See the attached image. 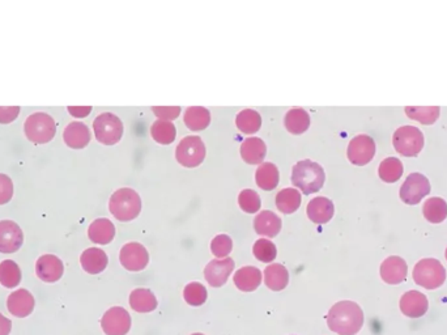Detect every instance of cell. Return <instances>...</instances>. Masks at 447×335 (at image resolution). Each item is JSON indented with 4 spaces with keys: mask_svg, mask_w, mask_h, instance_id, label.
<instances>
[{
    "mask_svg": "<svg viewBox=\"0 0 447 335\" xmlns=\"http://www.w3.org/2000/svg\"><path fill=\"white\" fill-rule=\"evenodd\" d=\"M253 254L260 262H265V263L274 262L277 256L276 247L272 241H268L266 239H258L253 247Z\"/></svg>",
    "mask_w": 447,
    "mask_h": 335,
    "instance_id": "obj_39",
    "label": "cell"
},
{
    "mask_svg": "<svg viewBox=\"0 0 447 335\" xmlns=\"http://www.w3.org/2000/svg\"><path fill=\"white\" fill-rule=\"evenodd\" d=\"M413 279L421 287L436 289L445 283L446 270L437 259H421L413 268Z\"/></svg>",
    "mask_w": 447,
    "mask_h": 335,
    "instance_id": "obj_5",
    "label": "cell"
},
{
    "mask_svg": "<svg viewBox=\"0 0 447 335\" xmlns=\"http://www.w3.org/2000/svg\"><path fill=\"white\" fill-rule=\"evenodd\" d=\"M192 335H204V334H200V333H196V334H192Z\"/></svg>",
    "mask_w": 447,
    "mask_h": 335,
    "instance_id": "obj_47",
    "label": "cell"
},
{
    "mask_svg": "<svg viewBox=\"0 0 447 335\" xmlns=\"http://www.w3.org/2000/svg\"><path fill=\"white\" fill-rule=\"evenodd\" d=\"M403 171H404V168H403V164L399 159L387 157L380 164L378 174L383 181L392 183V182H396L399 180L403 174Z\"/></svg>",
    "mask_w": 447,
    "mask_h": 335,
    "instance_id": "obj_36",
    "label": "cell"
},
{
    "mask_svg": "<svg viewBox=\"0 0 447 335\" xmlns=\"http://www.w3.org/2000/svg\"><path fill=\"white\" fill-rule=\"evenodd\" d=\"M422 212L425 219L430 223H442L447 218V203L439 197L429 198L428 201L424 203Z\"/></svg>",
    "mask_w": 447,
    "mask_h": 335,
    "instance_id": "obj_32",
    "label": "cell"
},
{
    "mask_svg": "<svg viewBox=\"0 0 447 335\" xmlns=\"http://www.w3.org/2000/svg\"><path fill=\"white\" fill-rule=\"evenodd\" d=\"M106 335H126L131 329V316L124 308H110L101 320Z\"/></svg>",
    "mask_w": 447,
    "mask_h": 335,
    "instance_id": "obj_10",
    "label": "cell"
},
{
    "mask_svg": "<svg viewBox=\"0 0 447 335\" xmlns=\"http://www.w3.org/2000/svg\"><path fill=\"white\" fill-rule=\"evenodd\" d=\"M63 271H65L63 262L58 258L57 256H53V254H45L39 257L36 263L37 277L48 283L58 282L62 278Z\"/></svg>",
    "mask_w": 447,
    "mask_h": 335,
    "instance_id": "obj_15",
    "label": "cell"
},
{
    "mask_svg": "<svg viewBox=\"0 0 447 335\" xmlns=\"http://www.w3.org/2000/svg\"><path fill=\"white\" fill-rule=\"evenodd\" d=\"M24 131L30 142L36 144L48 143L57 133L55 121L46 113L29 115L24 124Z\"/></svg>",
    "mask_w": 447,
    "mask_h": 335,
    "instance_id": "obj_4",
    "label": "cell"
},
{
    "mask_svg": "<svg viewBox=\"0 0 447 335\" xmlns=\"http://www.w3.org/2000/svg\"><path fill=\"white\" fill-rule=\"evenodd\" d=\"M301 194L297 189H283L277 192L276 206L283 214H293L301 206Z\"/></svg>",
    "mask_w": 447,
    "mask_h": 335,
    "instance_id": "obj_31",
    "label": "cell"
},
{
    "mask_svg": "<svg viewBox=\"0 0 447 335\" xmlns=\"http://www.w3.org/2000/svg\"><path fill=\"white\" fill-rule=\"evenodd\" d=\"M151 135L157 143L171 144L175 139L177 130H175V126L171 122L157 119L151 127Z\"/></svg>",
    "mask_w": 447,
    "mask_h": 335,
    "instance_id": "obj_37",
    "label": "cell"
},
{
    "mask_svg": "<svg viewBox=\"0 0 447 335\" xmlns=\"http://www.w3.org/2000/svg\"><path fill=\"white\" fill-rule=\"evenodd\" d=\"M289 272L286 266L280 263H272L265 271V283L272 291H283L288 286Z\"/></svg>",
    "mask_w": 447,
    "mask_h": 335,
    "instance_id": "obj_27",
    "label": "cell"
},
{
    "mask_svg": "<svg viewBox=\"0 0 447 335\" xmlns=\"http://www.w3.org/2000/svg\"><path fill=\"white\" fill-rule=\"evenodd\" d=\"M428 308V298L419 291H409L400 298V310L411 318L424 316Z\"/></svg>",
    "mask_w": 447,
    "mask_h": 335,
    "instance_id": "obj_17",
    "label": "cell"
},
{
    "mask_svg": "<svg viewBox=\"0 0 447 335\" xmlns=\"http://www.w3.org/2000/svg\"><path fill=\"white\" fill-rule=\"evenodd\" d=\"M262 283V271L254 266L239 268L234 274V284L242 292H253Z\"/></svg>",
    "mask_w": 447,
    "mask_h": 335,
    "instance_id": "obj_21",
    "label": "cell"
},
{
    "mask_svg": "<svg viewBox=\"0 0 447 335\" xmlns=\"http://www.w3.org/2000/svg\"><path fill=\"white\" fill-rule=\"evenodd\" d=\"M88 236L91 241L100 245H107L115 236L114 224L109 219H97L88 228Z\"/></svg>",
    "mask_w": 447,
    "mask_h": 335,
    "instance_id": "obj_24",
    "label": "cell"
},
{
    "mask_svg": "<svg viewBox=\"0 0 447 335\" xmlns=\"http://www.w3.org/2000/svg\"><path fill=\"white\" fill-rule=\"evenodd\" d=\"M266 143L260 138H248L241 145V156L248 164H260L266 157Z\"/></svg>",
    "mask_w": 447,
    "mask_h": 335,
    "instance_id": "obj_26",
    "label": "cell"
},
{
    "mask_svg": "<svg viewBox=\"0 0 447 335\" xmlns=\"http://www.w3.org/2000/svg\"><path fill=\"white\" fill-rule=\"evenodd\" d=\"M21 280V270L16 262L6 259L0 263V283L6 288H15L19 286Z\"/></svg>",
    "mask_w": 447,
    "mask_h": 335,
    "instance_id": "obj_34",
    "label": "cell"
},
{
    "mask_svg": "<svg viewBox=\"0 0 447 335\" xmlns=\"http://www.w3.org/2000/svg\"><path fill=\"white\" fill-rule=\"evenodd\" d=\"M63 139L68 147L74 150H80L86 147L91 142V131L88 126L81 122H71L65 129Z\"/></svg>",
    "mask_w": 447,
    "mask_h": 335,
    "instance_id": "obj_20",
    "label": "cell"
},
{
    "mask_svg": "<svg viewBox=\"0 0 447 335\" xmlns=\"http://www.w3.org/2000/svg\"><path fill=\"white\" fill-rule=\"evenodd\" d=\"M430 192L429 180L421 173H411L400 188V199L407 204H418Z\"/></svg>",
    "mask_w": 447,
    "mask_h": 335,
    "instance_id": "obj_9",
    "label": "cell"
},
{
    "mask_svg": "<svg viewBox=\"0 0 447 335\" xmlns=\"http://www.w3.org/2000/svg\"><path fill=\"white\" fill-rule=\"evenodd\" d=\"M68 112L77 118H84L92 112L91 106H69Z\"/></svg>",
    "mask_w": 447,
    "mask_h": 335,
    "instance_id": "obj_45",
    "label": "cell"
},
{
    "mask_svg": "<svg viewBox=\"0 0 447 335\" xmlns=\"http://www.w3.org/2000/svg\"><path fill=\"white\" fill-rule=\"evenodd\" d=\"M233 249V241L227 235H219L211 242V250L218 258H227Z\"/></svg>",
    "mask_w": 447,
    "mask_h": 335,
    "instance_id": "obj_41",
    "label": "cell"
},
{
    "mask_svg": "<svg viewBox=\"0 0 447 335\" xmlns=\"http://www.w3.org/2000/svg\"><path fill=\"white\" fill-rule=\"evenodd\" d=\"M408 268L403 258L391 256L385 259L381 265V278L389 284H399L407 278Z\"/></svg>",
    "mask_w": 447,
    "mask_h": 335,
    "instance_id": "obj_16",
    "label": "cell"
},
{
    "mask_svg": "<svg viewBox=\"0 0 447 335\" xmlns=\"http://www.w3.org/2000/svg\"><path fill=\"white\" fill-rule=\"evenodd\" d=\"M95 139L105 145L118 143L124 135L122 121L112 113L98 115L93 122Z\"/></svg>",
    "mask_w": 447,
    "mask_h": 335,
    "instance_id": "obj_7",
    "label": "cell"
},
{
    "mask_svg": "<svg viewBox=\"0 0 447 335\" xmlns=\"http://www.w3.org/2000/svg\"><path fill=\"white\" fill-rule=\"evenodd\" d=\"M7 308L11 315L25 318L34 309V297L27 289H18L7 298Z\"/></svg>",
    "mask_w": 447,
    "mask_h": 335,
    "instance_id": "obj_18",
    "label": "cell"
},
{
    "mask_svg": "<svg viewBox=\"0 0 447 335\" xmlns=\"http://www.w3.org/2000/svg\"><path fill=\"white\" fill-rule=\"evenodd\" d=\"M19 106H0V124H10L18 118Z\"/></svg>",
    "mask_w": 447,
    "mask_h": 335,
    "instance_id": "obj_44",
    "label": "cell"
},
{
    "mask_svg": "<svg viewBox=\"0 0 447 335\" xmlns=\"http://www.w3.org/2000/svg\"><path fill=\"white\" fill-rule=\"evenodd\" d=\"M80 263L88 274H100L107 266V256L104 250L98 248H89L83 251L80 257Z\"/></svg>",
    "mask_w": 447,
    "mask_h": 335,
    "instance_id": "obj_23",
    "label": "cell"
},
{
    "mask_svg": "<svg viewBox=\"0 0 447 335\" xmlns=\"http://www.w3.org/2000/svg\"><path fill=\"white\" fill-rule=\"evenodd\" d=\"M210 122V112L203 106H191L185 112V124L192 131H201L207 129Z\"/></svg>",
    "mask_w": 447,
    "mask_h": 335,
    "instance_id": "obj_30",
    "label": "cell"
},
{
    "mask_svg": "<svg viewBox=\"0 0 447 335\" xmlns=\"http://www.w3.org/2000/svg\"><path fill=\"white\" fill-rule=\"evenodd\" d=\"M326 174L323 168L312 160L298 162L293 166L292 172V182L297 189L310 195L318 192L323 186Z\"/></svg>",
    "mask_w": 447,
    "mask_h": 335,
    "instance_id": "obj_2",
    "label": "cell"
},
{
    "mask_svg": "<svg viewBox=\"0 0 447 335\" xmlns=\"http://www.w3.org/2000/svg\"><path fill=\"white\" fill-rule=\"evenodd\" d=\"M234 270V261L232 258L213 259L204 268V277L212 287H221L227 283Z\"/></svg>",
    "mask_w": 447,
    "mask_h": 335,
    "instance_id": "obj_14",
    "label": "cell"
},
{
    "mask_svg": "<svg viewBox=\"0 0 447 335\" xmlns=\"http://www.w3.org/2000/svg\"><path fill=\"white\" fill-rule=\"evenodd\" d=\"M130 306L138 313H149L157 308V298L151 289L136 288L130 295Z\"/></svg>",
    "mask_w": 447,
    "mask_h": 335,
    "instance_id": "obj_25",
    "label": "cell"
},
{
    "mask_svg": "<svg viewBox=\"0 0 447 335\" xmlns=\"http://www.w3.org/2000/svg\"><path fill=\"white\" fill-rule=\"evenodd\" d=\"M394 148L403 156L412 157L424 147V135L415 126H401L392 136Z\"/></svg>",
    "mask_w": 447,
    "mask_h": 335,
    "instance_id": "obj_6",
    "label": "cell"
},
{
    "mask_svg": "<svg viewBox=\"0 0 447 335\" xmlns=\"http://www.w3.org/2000/svg\"><path fill=\"white\" fill-rule=\"evenodd\" d=\"M22 242V230L15 221H0V253H15L21 248Z\"/></svg>",
    "mask_w": 447,
    "mask_h": 335,
    "instance_id": "obj_13",
    "label": "cell"
},
{
    "mask_svg": "<svg viewBox=\"0 0 447 335\" xmlns=\"http://www.w3.org/2000/svg\"><path fill=\"white\" fill-rule=\"evenodd\" d=\"M12 322L0 313V335H10Z\"/></svg>",
    "mask_w": 447,
    "mask_h": 335,
    "instance_id": "obj_46",
    "label": "cell"
},
{
    "mask_svg": "<svg viewBox=\"0 0 447 335\" xmlns=\"http://www.w3.org/2000/svg\"><path fill=\"white\" fill-rule=\"evenodd\" d=\"M284 125L289 133L302 134L310 126V115L301 107L291 109L284 118Z\"/></svg>",
    "mask_w": 447,
    "mask_h": 335,
    "instance_id": "obj_28",
    "label": "cell"
},
{
    "mask_svg": "<svg viewBox=\"0 0 447 335\" xmlns=\"http://www.w3.org/2000/svg\"><path fill=\"white\" fill-rule=\"evenodd\" d=\"M406 114L411 119H416L424 125L434 124L439 117L438 106H408L406 107Z\"/></svg>",
    "mask_w": 447,
    "mask_h": 335,
    "instance_id": "obj_35",
    "label": "cell"
},
{
    "mask_svg": "<svg viewBox=\"0 0 447 335\" xmlns=\"http://www.w3.org/2000/svg\"><path fill=\"white\" fill-rule=\"evenodd\" d=\"M175 157L183 166L195 168L206 157V145L199 136H186L175 150Z\"/></svg>",
    "mask_w": 447,
    "mask_h": 335,
    "instance_id": "obj_8",
    "label": "cell"
},
{
    "mask_svg": "<svg viewBox=\"0 0 447 335\" xmlns=\"http://www.w3.org/2000/svg\"><path fill=\"white\" fill-rule=\"evenodd\" d=\"M307 216L315 224H326L333 219L335 207L331 199L326 197H318L307 204Z\"/></svg>",
    "mask_w": 447,
    "mask_h": 335,
    "instance_id": "obj_19",
    "label": "cell"
},
{
    "mask_svg": "<svg viewBox=\"0 0 447 335\" xmlns=\"http://www.w3.org/2000/svg\"><path fill=\"white\" fill-rule=\"evenodd\" d=\"M255 181L260 189L267 192L276 189L279 185V169L276 165L272 163L260 164L255 173Z\"/></svg>",
    "mask_w": 447,
    "mask_h": 335,
    "instance_id": "obj_29",
    "label": "cell"
},
{
    "mask_svg": "<svg viewBox=\"0 0 447 335\" xmlns=\"http://www.w3.org/2000/svg\"><path fill=\"white\" fill-rule=\"evenodd\" d=\"M254 228L260 236L275 237L281 230V219L271 211H262L254 221Z\"/></svg>",
    "mask_w": 447,
    "mask_h": 335,
    "instance_id": "obj_22",
    "label": "cell"
},
{
    "mask_svg": "<svg viewBox=\"0 0 447 335\" xmlns=\"http://www.w3.org/2000/svg\"><path fill=\"white\" fill-rule=\"evenodd\" d=\"M152 110L161 121H168V122L175 119L181 113L180 106H153Z\"/></svg>",
    "mask_w": 447,
    "mask_h": 335,
    "instance_id": "obj_42",
    "label": "cell"
},
{
    "mask_svg": "<svg viewBox=\"0 0 447 335\" xmlns=\"http://www.w3.org/2000/svg\"><path fill=\"white\" fill-rule=\"evenodd\" d=\"M236 125L238 130L245 134H255L262 126V118L255 110L245 109L238 113Z\"/></svg>",
    "mask_w": 447,
    "mask_h": 335,
    "instance_id": "obj_33",
    "label": "cell"
},
{
    "mask_svg": "<svg viewBox=\"0 0 447 335\" xmlns=\"http://www.w3.org/2000/svg\"><path fill=\"white\" fill-rule=\"evenodd\" d=\"M13 183L8 176L0 174V204H6L12 199Z\"/></svg>",
    "mask_w": 447,
    "mask_h": 335,
    "instance_id": "obj_43",
    "label": "cell"
},
{
    "mask_svg": "<svg viewBox=\"0 0 447 335\" xmlns=\"http://www.w3.org/2000/svg\"><path fill=\"white\" fill-rule=\"evenodd\" d=\"M119 259H121V263L126 270L140 271V270L147 268V265L149 262V254L142 244L130 242V244H126L121 249Z\"/></svg>",
    "mask_w": 447,
    "mask_h": 335,
    "instance_id": "obj_12",
    "label": "cell"
},
{
    "mask_svg": "<svg viewBox=\"0 0 447 335\" xmlns=\"http://www.w3.org/2000/svg\"><path fill=\"white\" fill-rule=\"evenodd\" d=\"M183 298L191 307H200L207 300V289L200 283H189L183 289Z\"/></svg>",
    "mask_w": 447,
    "mask_h": 335,
    "instance_id": "obj_38",
    "label": "cell"
},
{
    "mask_svg": "<svg viewBox=\"0 0 447 335\" xmlns=\"http://www.w3.org/2000/svg\"><path fill=\"white\" fill-rule=\"evenodd\" d=\"M327 325L336 334L356 335L363 325L362 309L353 301H339L330 309Z\"/></svg>",
    "mask_w": 447,
    "mask_h": 335,
    "instance_id": "obj_1",
    "label": "cell"
},
{
    "mask_svg": "<svg viewBox=\"0 0 447 335\" xmlns=\"http://www.w3.org/2000/svg\"><path fill=\"white\" fill-rule=\"evenodd\" d=\"M446 259H447V249H446Z\"/></svg>",
    "mask_w": 447,
    "mask_h": 335,
    "instance_id": "obj_48",
    "label": "cell"
},
{
    "mask_svg": "<svg viewBox=\"0 0 447 335\" xmlns=\"http://www.w3.org/2000/svg\"><path fill=\"white\" fill-rule=\"evenodd\" d=\"M375 142L369 135L354 136L348 145L347 156L354 165H365L371 163L375 155Z\"/></svg>",
    "mask_w": 447,
    "mask_h": 335,
    "instance_id": "obj_11",
    "label": "cell"
},
{
    "mask_svg": "<svg viewBox=\"0 0 447 335\" xmlns=\"http://www.w3.org/2000/svg\"><path fill=\"white\" fill-rule=\"evenodd\" d=\"M109 209L116 221H133L140 214L142 199H140L139 194L133 189L124 188V189L116 190L112 195Z\"/></svg>",
    "mask_w": 447,
    "mask_h": 335,
    "instance_id": "obj_3",
    "label": "cell"
},
{
    "mask_svg": "<svg viewBox=\"0 0 447 335\" xmlns=\"http://www.w3.org/2000/svg\"><path fill=\"white\" fill-rule=\"evenodd\" d=\"M238 204L248 214H255L260 210V197L254 190H243L238 195Z\"/></svg>",
    "mask_w": 447,
    "mask_h": 335,
    "instance_id": "obj_40",
    "label": "cell"
}]
</instances>
